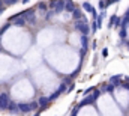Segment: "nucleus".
Segmentation results:
<instances>
[{
  "instance_id": "f257e3e1",
  "label": "nucleus",
  "mask_w": 129,
  "mask_h": 116,
  "mask_svg": "<svg viewBox=\"0 0 129 116\" xmlns=\"http://www.w3.org/2000/svg\"><path fill=\"white\" fill-rule=\"evenodd\" d=\"M101 95H102V92H101L99 89H93V90H92V93H90V95H84V100H83L81 103H78L77 106H78L80 109H81V107H84V106H90V104H93V103L96 101Z\"/></svg>"
},
{
  "instance_id": "f03ea898",
  "label": "nucleus",
  "mask_w": 129,
  "mask_h": 116,
  "mask_svg": "<svg viewBox=\"0 0 129 116\" xmlns=\"http://www.w3.org/2000/svg\"><path fill=\"white\" fill-rule=\"evenodd\" d=\"M74 27L78 30V32H81L83 35H89V33H90L89 20H87L86 17H81L80 20H75V23H74Z\"/></svg>"
},
{
  "instance_id": "7ed1b4c3",
  "label": "nucleus",
  "mask_w": 129,
  "mask_h": 116,
  "mask_svg": "<svg viewBox=\"0 0 129 116\" xmlns=\"http://www.w3.org/2000/svg\"><path fill=\"white\" fill-rule=\"evenodd\" d=\"M38 107H39L38 101H32V103H18L20 113H30V112H35Z\"/></svg>"
},
{
  "instance_id": "20e7f679",
  "label": "nucleus",
  "mask_w": 129,
  "mask_h": 116,
  "mask_svg": "<svg viewBox=\"0 0 129 116\" xmlns=\"http://www.w3.org/2000/svg\"><path fill=\"white\" fill-rule=\"evenodd\" d=\"M18 15L24 17V18H26V21H27L29 24H36V15H35V9H33V8L26 9V11H23V12H20Z\"/></svg>"
},
{
  "instance_id": "39448f33",
  "label": "nucleus",
  "mask_w": 129,
  "mask_h": 116,
  "mask_svg": "<svg viewBox=\"0 0 129 116\" xmlns=\"http://www.w3.org/2000/svg\"><path fill=\"white\" fill-rule=\"evenodd\" d=\"M9 101H11L9 95H8L6 92H2V93H0V110H6Z\"/></svg>"
},
{
  "instance_id": "423d86ee",
  "label": "nucleus",
  "mask_w": 129,
  "mask_h": 116,
  "mask_svg": "<svg viewBox=\"0 0 129 116\" xmlns=\"http://www.w3.org/2000/svg\"><path fill=\"white\" fill-rule=\"evenodd\" d=\"M53 12H54V15H59V14L64 12V0H57L56 2V5L53 8Z\"/></svg>"
},
{
  "instance_id": "0eeeda50",
  "label": "nucleus",
  "mask_w": 129,
  "mask_h": 116,
  "mask_svg": "<svg viewBox=\"0 0 129 116\" xmlns=\"http://www.w3.org/2000/svg\"><path fill=\"white\" fill-rule=\"evenodd\" d=\"M50 103H51V101H50V98H48V96H39V100H38V104H39V109H41L39 112L45 110V109L50 106Z\"/></svg>"
},
{
  "instance_id": "6e6552de",
  "label": "nucleus",
  "mask_w": 129,
  "mask_h": 116,
  "mask_svg": "<svg viewBox=\"0 0 129 116\" xmlns=\"http://www.w3.org/2000/svg\"><path fill=\"white\" fill-rule=\"evenodd\" d=\"M80 39H81V45H83L81 54L84 56V54H86V51H87V48H89V35H83V33H81Z\"/></svg>"
},
{
  "instance_id": "1a4fd4ad",
  "label": "nucleus",
  "mask_w": 129,
  "mask_h": 116,
  "mask_svg": "<svg viewBox=\"0 0 129 116\" xmlns=\"http://www.w3.org/2000/svg\"><path fill=\"white\" fill-rule=\"evenodd\" d=\"M11 115H18L20 113V109H18V104L17 103H14V101H9V104H8V109H6Z\"/></svg>"
},
{
  "instance_id": "9d476101",
  "label": "nucleus",
  "mask_w": 129,
  "mask_h": 116,
  "mask_svg": "<svg viewBox=\"0 0 129 116\" xmlns=\"http://www.w3.org/2000/svg\"><path fill=\"white\" fill-rule=\"evenodd\" d=\"M122 82H123V75H120V74H117V75H111V77H110V83H113L116 87L120 86Z\"/></svg>"
},
{
  "instance_id": "9b49d317",
  "label": "nucleus",
  "mask_w": 129,
  "mask_h": 116,
  "mask_svg": "<svg viewBox=\"0 0 129 116\" xmlns=\"http://www.w3.org/2000/svg\"><path fill=\"white\" fill-rule=\"evenodd\" d=\"M81 17H84V14H83V11H80L78 8H75L72 12H71V18L75 21V20H80Z\"/></svg>"
},
{
  "instance_id": "f8f14e48",
  "label": "nucleus",
  "mask_w": 129,
  "mask_h": 116,
  "mask_svg": "<svg viewBox=\"0 0 129 116\" xmlns=\"http://www.w3.org/2000/svg\"><path fill=\"white\" fill-rule=\"evenodd\" d=\"M74 9H75V3L72 0H64V12L71 14Z\"/></svg>"
},
{
  "instance_id": "ddd939ff",
  "label": "nucleus",
  "mask_w": 129,
  "mask_h": 116,
  "mask_svg": "<svg viewBox=\"0 0 129 116\" xmlns=\"http://www.w3.org/2000/svg\"><path fill=\"white\" fill-rule=\"evenodd\" d=\"M36 8H38V9H39L41 12H44V14H45V12H47V9H48V5H47L45 2H39Z\"/></svg>"
},
{
  "instance_id": "4468645a",
  "label": "nucleus",
  "mask_w": 129,
  "mask_h": 116,
  "mask_svg": "<svg viewBox=\"0 0 129 116\" xmlns=\"http://www.w3.org/2000/svg\"><path fill=\"white\" fill-rule=\"evenodd\" d=\"M117 17H119L117 14H113V15L110 17V21H108V27H110V29H111V27L114 26V23H116V20H117Z\"/></svg>"
},
{
  "instance_id": "2eb2a0df",
  "label": "nucleus",
  "mask_w": 129,
  "mask_h": 116,
  "mask_svg": "<svg viewBox=\"0 0 129 116\" xmlns=\"http://www.w3.org/2000/svg\"><path fill=\"white\" fill-rule=\"evenodd\" d=\"M60 95H62V92H60V90L57 89V90H56V92H53V93H51V95H50L48 98H50V101H54V100H57V98H59Z\"/></svg>"
},
{
  "instance_id": "dca6fc26",
  "label": "nucleus",
  "mask_w": 129,
  "mask_h": 116,
  "mask_svg": "<svg viewBox=\"0 0 129 116\" xmlns=\"http://www.w3.org/2000/svg\"><path fill=\"white\" fill-rule=\"evenodd\" d=\"M119 36H120L123 41L126 39V36H128V30H126V27H123V26L120 27V33H119Z\"/></svg>"
},
{
  "instance_id": "f3484780",
  "label": "nucleus",
  "mask_w": 129,
  "mask_h": 116,
  "mask_svg": "<svg viewBox=\"0 0 129 116\" xmlns=\"http://www.w3.org/2000/svg\"><path fill=\"white\" fill-rule=\"evenodd\" d=\"M83 9L86 11V12H92V9H93V6L89 3V2H83Z\"/></svg>"
},
{
  "instance_id": "a211bd4d",
  "label": "nucleus",
  "mask_w": 129,
  "mask_h": 116,
  "mask_svg": "<svg viewBox=\"0 0 129 116\" xmlns=\"http://www.w3.org/2000/svg\"><path fill=\"white\" fill-rule=\"evenodd\" d=\"M90 32H92V33H96V32H98V23H96V20H92V24H90Z\"/></svg>"
},
{
  "instance_id": "6ab92c4d",
  "label": "nucleus",
  "mask_w": 129,
  "mask_h": 116,
  "mask_svg": "<svg viewBox=\"0 0 129 116\" xmlns=\"http://www.w3.org/2000/svg\"><path fill=\"white\" fill-rule=\"evenodd\" d=\"M120 86L123 87V89H126V90H129V77H123V82H122V85Z\"/></svg>"
},
{
  "instance_id": "aec40b11",
  "label": "nucleus",
  "mask_w": 129,
  "mask_h": 116,
  "mask_svg": "<svg viewBox=\"0 0 129 116\" xmlns=\"http://www.w3.org/2000/svg\"><path fill=\"white\" fill-rule=\"evenodd\" d=\"M119 2H122V0H105V8L113 6V5H116V3H119Z\"/></svg>"
},
{
  "instance_id": "412c9836",
  "label": "nucleus",
  "mask_w": 129,
  "mask_h": 116,
  "mask_svg": "<svg viewBox=\"0 0 129 116\" xmlns=\"http://www.w3.org/2000/svg\"><path fill=\"white\" fill-rule=\"evenodd\" d=\"M114 85H113V83H110V82H108V85H107V86L104 87V90H107V92H113V90H114Z\"/></svg>"
},
{
  "instance_id": "4be33fe9",
  "label": "nucleus",
  "mask_w": 129,
  "mask_h": 116,
  "mask_svg": "<svg viewBox=\"0 0 129 116\" xmlns=\"http://www.w3.org/2000/svg\"><path fill=\"white\" fill-rule=\"evenodd\" d=\"M18 0H3V5L5 6H12V5H15Z\"/></svg>"
},
{
  "instance_id": "5701e85b",
  "label": "nucleus",
  "mask_w": 129,
  "mask_h": 116,
  "mask_svg": "<svg viewBox=\"0 0 129 116\" xmlns=\"http://www.w3.org/2000/svg\"><path fill=\"white\" fill-rule=\"evenodd\" d=\"M9 26H11V23H8V24H5V26H3V27L0 29V38H2V35H3V33H5L6 30L9 29Z\"/></svg>"
},
{
  "instance_id": "b1692460",
  "label": "nucleus",
  "mask_w": 129,
  "mask_h": 116,
  "mask_svg": "<svg viewBox=\"0 0 129 116\" xmlns=\"http://www.w3.org/2000/svg\"><path fill=\"white\" fill-rule=\"evenodd\" d=\"M98 8H99L101 11H104V9H105V0H99V3H98Z\"/></svg>"
},
{
  "instance_id": "393cba45",
  "label": "nucleus",
  "mask_w": 129,
  "mask_h": 116,
  "mask_svg": "<svg viewBox=\"0 0 129 116\" xmlns=\"http://www.w3.org/2000/svg\"><path fill=\"white\" fill-rule=\"evenodd\" d=\"M90 14H92V20H96V18H98V11L95 9V8L92 9V12H90Z\"/></svg>"
},
{
  "instance_id": "a878e982",
  "label": "nucleus",
  "mask_w": 129,
  "mask_h": 116,
  "mask_svg": "<svg viewBox=\"0 0 129 116\" xmlns=\"http://www.w3.org/2000/svg\"><path fill=\"white\" fill-rule=\"evenodd\" d=\"M78 112H80V107H78V106H75V109L71 112V115H78Z\"/></svg>"
},
{
  "instance_id": "bb28decb",
  "label": "nucleus",
  "mask_w": 129,
  "mask_h": 116,
  "mask_svg": "<svg viewBox=\"0 0 129 116\" xmlns=\"http://www.w3.org/2000/svg\"><path fill=\"white\" fill-rule=\"evenodd\" d=\"M101 54H102V57H107V56H108V50H107V48H104Z\"/></svg>"
},
{
  "instance_id": "cd10ccee",
  "label": "nucleus",
  "mask_w": 129,
  "mask_h": 116,
  "mask_svg": "<svg viewBox=\"0 0 129 116\" xmlns=\"http://www.w3.org/2000/svg\"><path fill=\"white\" fill-rule=\"evenodd\" d=\"M93 89H95V87H87V89H86V90H84L83 93H84V95H87V93H90V92H92Z\"/></svg>"
},
{
  "instance_id": "c85d7f7f",
  "label": "nucleus",
  "mask_w": 129,
  "mask_h": 116,
  "mask_svg": "<svg viewBox=\"0 0 129 116\" xmlns=\"http://www.w3.org/2000/svg\"><path fill=\"white\" fill-rule=\"evenodd\" d=\"M56 2H57V0H50V3H48V6H50V8L53 9V8H54V5H56Z\"/></svg>"
},
{
  "instance_id": "c756f323",
  "label": "nucleus",
  "mask_w": 129,
  "mask_h": 116,
  "mask_svg": "<svg viewBox=\"0 0 129 116\" xmlns=\"http://www.w3.org/2000/svg\"><path fill=\"white\" fill-rule=\"evenodd\" d=\"M92 48H93V50H96V41H93V42H92Z\"/></svg>"
},
{
  "instance_id": "7c9ffc66",
  "label": "nucleus",
  "mask_w": 129,
  "mask_h": 116,
  "mask_svg": "<svg viewBox=\"0 0 129 116\" xmlns=\"http://www.w3.org/2000/svg\"><path fill=\"white\" fill-rule=\"evenodd\" d=\"M3 11H5V6H3V5H2V6H0V15H2V14H3Z\"/></svg>"
},
{
  "instance_id": "2f4dec72",
  "label": "nucleus",
  "mask_w": 129,
  "mask_h": 116,
  "mask_svg": "<svg viewBox=\"0 0 129 116\" xmlns=\"http://www.w3.org/2000/svg\"><path fill=\"white\" fill-rule=\"evenodd\" d=\"M29 2H30V0H21V3H24V5H26V3H29Z\"/></svg>"
},
{
  "instance_id": "473e14b6",
  "label": "nucleus",
  "mask_w": 129,
  "mask_h": 116,
  "mask_svg": "<svg viewBox=\"0 0 129 116\" xmlns=\"http://www.w3.org/2000/svg\"><path fill=\"white\" fill-rule=\"evenodd\" d=\"M2 5H3V0H0V6H2Z\"/></svg>"
},
{
  "instance_id": "72a5a7b5",
  "label": "nucleus",
  "mask_w": 129,
  "mask_h": 116,
  "mask_svg": "<svg viewBox=\"0 0 129 116\" xmlns=\"http://www.w3.org/2000/svg\"><path fill=\"white\" fill-rule=\"evenodd\" d=\"M126 44H128V50H129V41H126Z\"/></svg>"
}]
</instances>
